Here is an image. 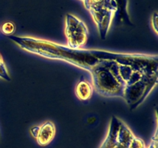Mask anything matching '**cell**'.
<instances>
[{
	"label": "cell",
	"instance_id": "ba28073f",
	"mask_svg": "<svg viewBox=\"0 0 158 148\" xmlns=\"http://www.w3.org/2000/svg\"><path fill=\"white\" fill-rule=\"evenodd\" d=\"M1 31L6 35L11 36L15 31V26L12 22H6L3 23L1 27Z\"/></svg>",
	"mask_w": 158,
	"mask_h": 148
},
{
	"label": "cell",
	"instance_id": "9c48e42d",
	"mask_svg": "<svg viewBox=\"0 0 158 148\" xmlns=\"http://www.w3.org/2000/svg\"><path fill=\"white\" fill-rule=\"evenodd\" d=\"M157 18H158L157 13V12H154V15H153V18H152V24H153V28H154L156 33H157Z\"/></svg>",
	"mask_w": 158,
	"mask_h": 148
},
{
	"label": "cell",
	"instance_id": "8992f818",
	"mask_svg": "<svg viewBox=\"0 0 158 148\" xmlns=\"http://www.w3.org/2000/svg\"><path fill=\"white\" fill-rule=\"evenodd\" d=\"M115 1L117 2V10L115 13L116 18L120 20L123 18V19L126 20L127 23H130L129 17H128L127 12V0H115Z\"/></svg>",
	"mask_w": 158,
	"mask_h": 148
},
{
	"label": "cell",
	"instance_id": "5b68a950",
	"mask_svg": "<svg viewBox=\"0 0 158 148\" xmlns=\"http://www.w3.org/2000/svg\"><path fill=\"white\" fill-rule=\"evenodd\" d=\"M75 92L80 100H88L94 93V86L89 82L82 80L77 84Z\"/></svg>",
	"mask_w": 158,
	"mask_h": 148
},
{
	"label": "cell",
	"instance_id": "30bf717a",
	"mask_svg": "<svg viewBox=\"0 0 158 148\" xmlns=\"http://www.w3.org/2000/svg\"><path fill=\"white\" fill-rule=\"evenodd\" d=\"M148 148H157V134L152 139V143H151Z\"/></svg>",
	"mask_w": 158,
	"mask_h": 148
},
{
	"label": "cell",
	"instance_id": "3957f363",
	"mask_svg": "<svg viewBox=\"0 0 158 148\" xmlns=\"http://www.w3.org/2000/svg\"><path fill=\"white\" fill-rule=\"evenodd\" d=\"M65 33L67 39V47L72 49H79L86 44L89 31L86 24L80 18L73 15L67 14Z\"/></svg>",
	"mask_w": 158,
	"mask_h": 148
},
{
	"label": "cell",
	"instance_id": "277c9868",
	"mask_svg": "<svg viewBox=\"0 0 158 148\" xmlns=\"http://www.w3.org/2000/svg\"><path fill=\"white\" fill-rule=\"evenodd\" d=\"M30 134L40 146H46L49 145L55 137L56 126L52 122L46 121L41 126L31 128Z\"/></svg>",
	"mask_w": 158,
	"mask_h": 148
},
{
	"label": "cell",
	"instance_id": "52a82bcc",
	"mask_svg": "<svg viewBox=\"0 0 158 148\" xmlns=\"http://www.w3.org/2000/svg\"><path fill=\"white\" fill-rule=\"evenodd\" d=\"M0 78L6 81H11V76L9 73L6 64L4 63V60L2 58V56L0 54Z\"/></svg>",
	"mask_w": 158,
	"mask_h": 148
},
{
	"label": "cell",
	"instance_id": "6da1fadb",
	"mask_svg": "<svg viewBox=\"0 0 158 148\" xmlns=\"http://www.w3.org/2000/svg\"><path fill=\"white\" fill-rule=\"evenodd\" d=\"M83 69L91 72L100 95L123 99L133 110L143 103L157 83V56L93 49Z\"/></svg>",
	"mask_w": 158,
	"mask_h": 148
},
{
	"label": "cell",
	"instance_id": "8fae6325",
	"mask_svg": "<svg viewBox=\"0 0 158 148\" xmlns=\"http://www.w3.org/2000/svg\"><path fill=\"white\" fill-rule=\"evenodd\" d=\"M82 1H83H83H84V0H82Z\"/></svg>",
	"mask_w": 158,
	"mask_h": 148
},
{
	"label": "cell",
	"instance_id": "7a4b0ae2",
	"mask_svg": "<svg viewBox=\"0 0 158 148\" xmlns=\"http://www.w3.org/2000/svg\"><path fill=\"white\" fill-rule=\"evenodd\" d=\"M100 148H146V145L123 120L113 116L107 135Z\"/></svg>",
	"mask_w": 158,
	"mask_h": 148
}]
</instances>
